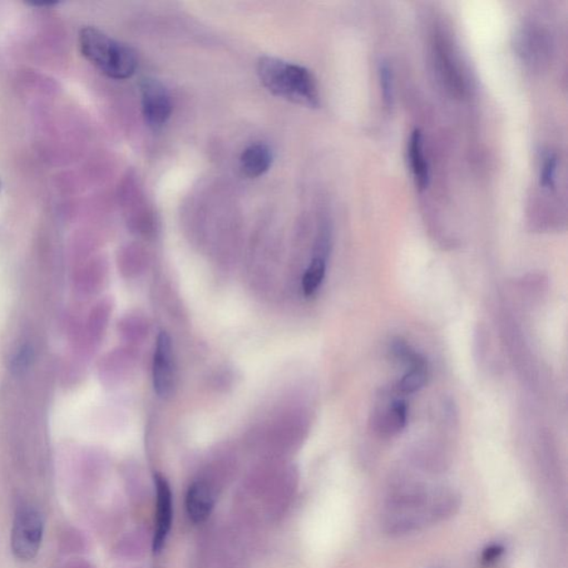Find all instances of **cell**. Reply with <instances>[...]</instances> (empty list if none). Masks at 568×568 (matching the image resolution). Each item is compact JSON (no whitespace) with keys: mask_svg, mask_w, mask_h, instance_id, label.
I'll return each mask as SVG.
<instances>
[{"mask_svg":"<svg viewBox=\"0 0 568 568\" xmlns=\"http://www.w3.org/2000/svg\"><path fill=\"white\" fill-rule=\"evenodd\" d=\"M79 47L82 56L108 77L127 79L137 71L138 58L135 51L97 28L82 29L79 34Z\"/></svg>","mask_w":568,"mask_h":568,"instance_id":"2","label":"cell"},{"mask_svg":"<svg viewBox=\"0 0 568 568\" xmlns=\"http://www.w3.org/2000/svg\"><path fill=\"white\" fill-rule=\"evenodd\" d=\"M58 547L63 555L81 556L88 552L89 541L85 533L78 527L65 525L59 531Z\"/></svg>","mask_w":568,"mask_h":568,"instance_id":"10","label":"cell"},{"mask_svg":"<svg viewBox=\"0 0 568 568\" xmlns=\"http://www.w3.org/2000/svg\"><path fill=\"white\" fill-rule=\"evenodd\" d=\"M380 79H381L382 95L385 103L389 106L392 102V72L387 63L380 67Z\"/></svg>","mask_w":568,"mask_h":568,"instance_id":"15","label":"cell"},{"mask_svg":"<svg viewBox=\"0 0 568 568\" xmlns=\"http://www.w3.org/2000/svg\"><path fill=\"white\" fill-rule=\"evenodd\" d=\"M43 522L36 507L24 504L14 514L12 530V551L21 562H31L41 550Z\"/></svg>","mask_w":568,"mask_h":568,"instance_id":"3","label":"cell"},{"mask_svg":"<svg viewBox=\"0 0 568 568\" xmlns=\"http://www.w3.org/2000/svg\"><path fill=\"white\" fill-rule=\"evenodd\" d=\"M327 273V259L323 256L315 255L308 269L305 270L303 278V291L304 295L313 296L323 285Z\"/></svg>","mask_w":568,"mask_h":568,"instance_id":"11","label":"cell"},{"mask_svg":"<svg viewBox=\"0 0 568 568\" xmlns=\"http://www.w3.org/2000/svg\"><path fill=\"white\" fill-rule=\"evenodd\" d=\"M427 382L428 368L426 363L409 369V371L405 374L401 381L399 382L398 389L402 393H416L419 391Z\"/></svg>","mask_w":568,"mask_h":568,"instance_id":"13","label":"cell"},{"mask_svg":"<svg viewBox=\"0 0 568 568\" xmlns=\"http://www.w3.org/2000/svg\"><path fill=\"white\" fill-rule=\"evenodd\" d=\"M143 117L152 130H160L171 116L169 93L156 79H142L140 83Z\"/></svg>","mask_w":568,"mask_h":568,"instance_id":"5","label":"cell"},{"mask_svg":"<svg viewBox=\"0 0 568 568\" xmlns=\"http://www.w3.org/2000/svg\"><path fill=\"white\" fill-rule=\"evenodd\" d=\"M408 422V405L404 401H394L388 409L387 414L380 419V428L384 433L397 434L401 432Z\"/></svg>","mask_w":568,"mask_h":568,"instance_id":"12","label":"cell"},{"mask_svg":"<svg viewBox=\"0 0 568 568\" xmlns=\"http://www.w3.org/2000/svg\"><path fill=\"white\" fill-rule=\"evenodd\" d=\"M157 491V520L156 531L152 540V550L159 553L165 546L167 537L169 535L172 517H174V504H172V493L169 483L160 474L155 476Z\"/></svg>","mask_w":568,"mask_h":568,"instance_id":"6","label":"cell"},{"mask_svg":"<svg viewBox=\"0 0 568 568\" xmlns=\"http://www.w3.org/2000/svg\"><path fill=\"white\" fill-rule=\"evenodd\" d=\"M504 553V547L501 544H493L487 546L483 551L481 561L484 566H490L496 563L498 558L502 556Z\"/></svg>","mask_w":568,"mask_h":568,"instance_id":"16","label":"cell"},{"mask_svg":"<svg viewBox=\"0 0 568 568\" xmlns=\"http://www.w3.org/2000/svg\"><path fill=\"white\" fill-rule=\"evenodd\" d=\"M409 158L418 189L426 190L429 184V170L426 155H424L422 132L419 130H414L409 138Z\"/></svg>","mask_w":568,"mask_h":568,"instance_id":"9","label":"cell"},{"mask_svg":"<svg viewBox=\"0 0 568 568\" xmlns=\"http://www.w3.org/2000/svg\"><path fill=\"white\" fill-rule=\"evenodd\" d=\"M215 507V493L208 483L197 481L188 488L186 508L190 521L196 525L208 520Z\"/></svg>","mask_w":568,"mask_h":568,"instance_id":"7","label":"cell"},{"mask_svg":"<svg viewBox=\"0 0 568 568\" xmlns=\"http://www.w3.org/2000/svg\"><path fill=\"white\" fill-rule=\"evenodd\" d=\"M0 190H2V182H0Z\"/></svg>","mask_w":568,"mask_h":568,"instance_id":"18","label":"cell"},{"mask_svg":"<svg viewBox=\"0 0 568 568\" xmlns=\"http://www.w3.org/2000/svg\"><path fill=\"white\" fill-rule=\"evenodd\" d=\"M557 169V158L555 155H550L546 158L544 165L541 171V185L547 189L554 188L555 177Z\"/></svg>","mask_w":568,"mask_h":568,"instance_id":"14","label":"cell"},{"mask_svg":"<svg viewBox=\"0 0 568 568\" xmlns=\"http://www.w3.org/2000/svg\"><path fill=\"white\" fill-rule=\"evenodd\" d=\"M256 71L261 82L274 95L298 105L319 106L317 82L308 69L265 56L259 59Z\"/></svg>","mask_w":568,"mask_h":568,"instance_id":"1","label":"cell"},{"mask_svg":"<svg viewBox=\"0 0 568 568\" xmlns=\"http://www.w3.org/2000/svg\"><path fill=\"white\" fill-rule=\"evenodd\" d=\"M152 380L155 391L162 399L171 397L176 388V365L174 349L169 335H158L153 355Z\"/></svg>","mask_w":568,"mask_h":568,"instance_id":"4","label":"cell"},{"mask_svg":"<svg viewBox=\"0 0 568 568\" xmlns=\"http://www.w3.org/2000/svg\"><path fill=\"white\" fill-rule=\"evenodd\" d=\"M59 568H96L91 564V562L85 560V558L82 557H72L71 560L63 563V564Z\"/></svg>","mask_w":568,"mask_h":568,"instance_id":"17","label":"cell"},{"mask_svg":"<svg viewBox=\"0 0 568 568\" xmlns=\"http://www.w3.org/2000/svg\"><path fill=\"white\" fill-rule=\"evenodd\" d=\"M273 152L265 143H254L242 152L240 167L249 178H258L265 174L273 165Z\"/></svg>","mask_w":568,"mask_h":568,"instance_id":"8","label":"cell"}]
</instances>
